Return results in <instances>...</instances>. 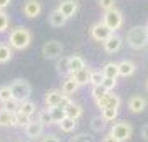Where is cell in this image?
Returning a JSON list of instances; mask_svg holds the SVG:
<instances>
[{
	"label": "cell",
	"mask_w": 148,
	"mask_h": 142,
	"mask_svg": "<svg viewBox=\"0 0 148 142\" xmlns=\"http://www.w3.org/2000/svg\"><path fill=\"white\" fill-rule=\"evenodd\" d=\"M8 43L13 50H25L32 43V33L25 26H18L15 30H12L10 37H8Z\"/></svg>",
	"instance_id": "1"
},
{
	"label": "cell",
	"mask_w": 148,
	"mask_h": 142,
	"mask_svg": "<svg viewBox=\"0 0 148 142\" xmlns=\"http://www.w3.org/2000/svg\"><path fill=\"white\" fill-rule=\"evenodd\" d=\"M127 43L128 46L133 50H140V48L148 45V30L147 26H133L127 33Z\"/></svg>",
	"instance_id": "2"
},
{
	"label": "cell",
	"mask_w": 148,
	"mask_h": 142,
	"mask_svg": "<svg viewBox=\"0 0 148 142\" xmlns=\"http://www.w3.org/2000/svg\"><path fill=\"white\" fill-rule=\"evenodd\" d=\"M8 86H10L13 99L20 101V103L27 101L30 98V94H32V86H30V83H28L27 79H15Z\"/></svg>",
	"instance_id": "3"
},
{
	"label": "cell",
	"mask_w": 148,
	"mask_h": 142,
	"mask_svg": "<svg viewBox=\"0 0 148 142\" xmlns=\"http://www.w3.org/2000/svg\"><path fill=\"white\" fill-rule=\"evenodd\" d=\"M132 126L125 121H119V122H114V126L110 127V136L114 139H117L119 142H125L132 137Z\"/></svg>",
	"instance_id": "4"
},
{
	"label": "cell",
	"mask_w": 148,
	"mask_h": 142,
	"mask_svg": "<svg viewBox=\"0 0 148 142\" xmlns=\"http://www.w3.org/2000/svg\"><path fill=\"white\" fill-rule=\"evenodd\" d=\"M102 21L110 28L112 32H115V30H119V28L122 26V23H123L122 12L117 10V8H112V10H109V12L104 13V20H102Z\"/></svg>",
	"instance_id": "5"
},
{
	"label": "cell",
	"mask_w": 148,
	"mask_h": 142,
	"mask_svg": "<svg viewBox=\"0 0 148 142\" xmlns=\"http://www.w3.org/2000/svg\"><path fill=\"white\" fill-rule=\"evenodd\" d=\"M112 35H114V32H112L104 21H97L90 28V37L94 38V40H97V42H106Z\"/></svg>",
	"instance_id": "6"
},
{
	"label": "cell",
	"mask_w": 148,
	"mask_h": 142,
	"mask_svg": "<svg viewBox=\"0 0 148 142\" xmlns=\"http://www.w3.org/2000/svg\"><path fill=\"white\" fill-rule=\"evenodd\" d=\"M63 55V45L56 40L46 42L43 45V56L46 60H58Z\"/></svg>",
	"instance_id": "7"
},
{
	"label": "cell",
	"mask_w": 148,
	"mask_h": 142,
	"mask_svg": "<svg viewBox=\"0 0 148 142\" xmlns=\"http://www.w3.org/2000/svg\"><path fill=\"white\" fill-rule=\"evenodd\" d=\"M120 98L117 94H114V93H107L102 99H99V101H95V104H97V107H101V111L102 109H119L120 107Z\"/></svg>",
	"instance_id": "8"
},
{
	"label": "cell",
	"mask_w": 148,
	"mask_h": 142,
	"mask_svg": "<svg viewBox=\"0 0 148 142\" xmlns=\"http://www.w3.org/2000/svg\"><path fill=\"white\" fill-rule=\"evenodd\" d=\"M58 10L61 12V15H64L66 18L74 17V13L77 12V2L76 0H61L58 5Z\"/></svg>",
	"instance_id": "9"
},
{
	"label": "cell",
	"mask_w": 148,
	"mask_h": 142,
	"mask_svg": "<svg viewBox=\"0 0 148 142\" xmlns=\"http://www.w3.org/2000/svg\"><path fill=\"white\" fill-rule=\"evenodd\" d=\"M23 13L28 18H36L41 13V3L38 0H27L25 5H23Z\"/></svg>",
	"instance_id": "10"
},
{
	"label": "cell",
	"mask_w": 148,
	"mask_h": 142,
	"mask_svg": "<svg viewBox=\"0 0 148 142\" xmlns=\"http://www.w3.org/2000/svg\"><path fill=\"white\" fill-rule=\"evenodd\" d=\"M64 96H66V94H63V91H58V89L48 91L46 96H45V104H46V107H54V106H59Z\"/></svg>",
	"instance_id": "11"
},
{
	"label": "cell",
	"mask_w": 148,
	"mask_h": 142,
	"mask_svg": "<svg viewBox=\"0 0 148 142\" xmlns=\"http://www.w3.org/2000/svg\"><path fill=\"white\" fill-rule=\"evenodd\" d=\"M147 107V99L143 98V96H132L130 101H128V109L132 111V112H142L143 109Z\"/></svg>",
	"instance_id": "12"
},
{
	"label": "cell",
	"mask_w": 148,
	"mask_h": 142,
	"mask_svg": "<svg viewBox=\"0 0 148 142\" xmlns=\"http://www.w3.org/2000/svg\"><path fill=\"white\" fill-rule=\"evenodd\" d=\"M43 127L45 126H43L40 121H32L27 127H25V134H27L30 139H36V137H40L43 134Z\"/></svg>",
	"instance_id": "13"
},
{
	"label": "cell",
	"mask_w": 148,
	"mask_h": 142,
	"mask_svg": "<svg viewBox=\"0 0 148 142\" xmlns=\"http://www.w3.org/2000/svg\"><path fill=\"white\" fill-rule=\"evenodd\" d=\"M122 48V38L119 35H112L109 40L104 42V50L107 53H117Z\"/></svg>",
	"instance_id": "14"
},
{
	"label": "cell",
	"mask_w": 148,
	"mask_h": 142,
	"mask_svg": "<svg viewBox=\"0 0 148 142\" xmlns=\"http://www.w3.org/2000/svg\"><path fill=\"white\" fill-rule=\"evenodd\" d=\"M135 69H137V66H135V63L133 61H130V60H123V61H120L119 63V76H132L133 73H135Z\"/></svg>",
	"instance_id": "15"
},
{
	"label": "cell",
	"mask_w": 148,
	"mask_h": 142,
	"mask_svg": "<svg viewBox=\"0 0 148 142\" xmlns=\"http://www.w3.org/2000/svg\"><path fill=\"white\" fill-rule=\"evenodd\" d=\"M71 78L79 84V86L81 84H87L89 79H90V69L86 66V68L79 69V71H76V73H71Z\"/></svg>",
	"instance_id": "16"
},
{
	"label": "cell",
	"mask_w": 148,
	"mask_h": 142,
	"mask_svg": "<svg viewBox=\"0 0 148 142\" xmlns=\"http://www.w3.org/2000/svg\"><path fill=\"white\" fill-rule=\"evenodd\" d=\"M0 126L2 127H12L15 124V114L8 112L7 109H0Z\"/></svg>",
	"instance_id": "17"
},
{
	"label": "cell",
	"mask_w": 148,
	"mask_h": 142,
	"mask_svg": "<svg viewBox=\"0 0 148 142\" xmlns=\"http://www.w3.org/2000/svg\"><path fill=\"white\" fill-rule=\"evenodd\" d=\"M66 20H68V18L64 15H61V12H59L58 8L49 13V25L54 26V28H61V26L66 23Z\"/></svg>",
	"instance_id": "18"
},
{
	"label": "cell",
	"mask_w": 148,
	"mask_h": 142,
	"mask_svg": "<svg viewBox=\"0 0 148 142\" xmlns=\"http://www.w3.org/2000/svg\"><path fill=\"white\" fill-rule=\"evenodd\" d=\"M64 111H66V117L74 119V121H77V119L82 116V107H81L79 104H74V103H71Z\"/></svg>",
	"instance_id": "19"
},
{
	"label": "cell",
	"mask_w": 148,
	"mask_h": 142,
	"mask_svg": "<svg viewBox=\"0 0 148 142\" xmlns=\"http://www.w3.org/2000/svg\"><path fill=\"white\" fill-rule=\"evenodd\" d=\"M82 68H86V61L81 56H77V55H73L69 58V71L71 73H76V71H79Z\"/></svg>",
	"instance_id": "20"
},
{
	"label": "cell",
	"mask_w": 148,
	"mask_h": 142,
	"mask_svg": "<svg viewBox=\"0 0 148 142\" xmlns=\"http://www.w3.org/2000/svg\"><path fill=\"white\" fill-rule=\"evenodd\" d=\"M77 88H79V84L76 83L73 78H68V79L63 83V86H61V91H63V94L71 96V94H74V93L77 91Z\"/></svg>",
	"instance_id": "21"
},
{
	"label": "cell",
	"mask_w": 148,
	"mask_h": 142,
	"mask_svg": "<svg viewBox=\"0 0 148 142\" xmlns=\"http://www.w3.org/2000/svg\"><path fill=\"white\" fill-rule=\"evenodd\" d=\"M49 114H51V117H53L54 124H59L61 121L66 119V111H64V107H59V106L49 107Z\"/></svg>",
	"instance_id": "22"
},
{
	"label": "cell",
	"mask_w": 148,
	"mask_h": 142,
	"mask_svg": "<svg viewBox=\"0 0 148 142\" xmlns=\"http://www.w3.org/2000/svg\"><path fill=\"white\" fill-rule=\"evenodd\" d=\"M56 71H58V74H61V76L71 74V71H69V58H66V56L58 58V63H56Z\"/></svg>",
	"instance_id": "23"
},
{
	"label": "cell",
	"mask_w": 148,
	"mask_h": 142,
	"mask_svg": "<svg viewBox=\"0 0 148 142\" xmlns=\"http://www.w3.org/2000/svg\"><path fill=\"white\" fill-rule=\"evenodd\" d=\"M102 73L106 78H114L117 79L119 76V63H107L104 68H102Z\"/></svg>",
	"instance_id": "24"
},
{
	"label": "cell",
	"mask_w": 148,
	"mask_h": 142,
	"mask_svg": "<svg viewBox=\"0 0 148 142\" xmlns=\"http://www.w3.org/2000/svg\"><path fill=\"white\" fill-rule=\"evenodd\" d=\"M20 112H23V114H27V116H32V114H35V111H36V104L33 103V101H23V103H20Z\"/></svg>",
	"instance_id": "25"
},
{
	"label": "cell",
	"mask_w": 148,
	"mask_h": 142,
	"mask_svg": "<svg viewBox=\"0 0 148 142\" xmlns=\"http://www.w3.org/2000/svg\"><path fill=\"white\" fill-rule=\"evenodd\" d=\"M59 126V129L63 132H74V129L77 127V122L74 121V119H69V117H66L64 121H61L58 124Z\"/></svg>",
	"instance_id": "26"
},
{
	"label": "cell",
	"mask_w": 148,
	"mask_h": 142,
	"mask_svg": "<svg viewBox=\"0 0 148 142\" xmlns=\"http://www.w3.org/2000/svg\"><path fill=\"white\" fill-rule=\"evenodd\" d=\"M30 122H32L30 116L23 114V112H20V111H16V112H15V124H16L18 127H23V129H25V127H27Z\"/></svg>",
	"instance_id": "27"
},
{
	"label": "cell",
	"mask_w": 148,
	"mask_h": 142,
	"mask_svg": "<svg viewBox=\"0 0 148 142\" xmlns=\"http://www.w3.org/2000/svg\"><path fill=\"white\" fill-rule=\"evenodd\" d=\"M117 116H119V109H102V111H101V117H102L106 122L115 121Z\"/></svg>",
	"instance_id": "28"
},
{
	"label": "cell",
	"mask_w": 148,
	"mask_h": 142,
	"mask_svg": "<svg viewBox=\"0 0 148 142\" xmlns=\"http://www.w3.org/2000/svg\"><path fill=\"white\" fill-rule=\"evenodd\" d=\"M12 60V46L0 45V63H7Z\"/></svg>",
	"instance_id": "29"
},
{
	"label": "cell",
	"mask_w": 148,
	"mask_h": 142,
	"mask_svg": "<svg viewBox=\"0 0 148 142\" xmlns=\"http://www.w3.org/2000/svg\"><path fill=\"white\" fill-rule=\"evenodd\" d=\"M109 91L102 86V84H99V86H92V91H90V94H92V98H94L95 101H99V99H102L104 96L107 94Z\"/></svg>",
	"instance_id": "30"
},
{
	"label": "cell",
	"mask_w": 148,
	"mask_h": 142,
	"mask_svg": "<svg viewBox=\"0 0 148 142\" xmlns=\"http://www.w3.org/2000/svg\"><path fill=\"white\" fill-rule=\"evenodd\" d=\"M38 121L41 122L43 126H51V124H54L53 117H51V114H49V109L41 111V112H40V116H38Z\"/></svg>",
	"instance_id": "31"
},
{
	"label": "cell",
	"mask_w": 148,
	"mask_h": 142,
	"mask_svg": "<svg viewBox=\"0 0 148 142\" xmlns=\"http://www.w3.org/2000/svg\"><path fill=\"white\" fill-rule=\"evenodd\" d=\"M106 124L107 122L102 119V117H94L92 121H90V127H92V131L94 132H101L106 129Z\"/></svg>",
	"instance_id": "32"
},
{
	"label": "cell",
	"mask_w": 148,
	"mask_h": 142,
	"mask_svg": "<svg viewBox=\"0 0 148 142\" xmlns=\"http://www.w3.org/2000/svg\"><path fill=\"white\" fill-rule=\"evenodd\" d=\"M104 73L102 71H90V79L89 83L92 84V86H99V84H102V81H104Z\"/></svg>",
	"instance_id": "33"
},
{
	"label": "cell",
	"mask_w": 148,
	"mask_h": 142,
	"mask_svg": "<svg viewBox=\"0 0 148 142\" xmlns=\"http://www.w3.org/2000/svg\"><path fill=\"white\" fill-rule=\"evenodd\" d=\"M69 142H94V136L82 132V134H76L74 137H71Z\"/></svg>",
	"instance_id": "34"
},
{
	"label": "cell",
	"mask_w": 148,
	"mask_h": 142,
	"mask_svg": "<svg viewBox=\"0 0 148 142\" xmlns=\"http://www.w3.org/2000/svg\"><path fill=\"white\" fill-rule=\"evenodd\" d=\"M3 109H7L8 112H13L15 114L16 111L20 109V101H16L12 98L10 101H7V103H3Z\"/></svg>",
	"instance_id": "35"
},
{
	"label": "cell",
	"mask_w": 148,
	"mask_h": 142,
	"mask_svg": "<svg viewBox=\"0 0 148 142\" xmlns=\"http://www.w3.org/2000/svg\"><path fill=\"white\" fill-rule=\"evenodd\" d=\"M13 96H12V91H10V86H2L0 88V103L3 104L7 101H10Z\"/></svg>",
	"instance_id": "36"
},
{
	"label": "cell",
	"mask_w": 148,
	"mask_h": 142,
	"mask_svg": "<svg viewBox=\"0 0 148 142\" xmlns=\"http://www.w3.org/2000/svg\"><path fill=\"white\" fill-rule=\"evenodd\" d=\"M8 28V15L3 10H0V33H3Z\"/></svg>",
	"instance_id": "37"
},
{
	"label": "cell",
	"mask_w": 148,
	"mask_h": 142,
	"mask_svg": "<svg viewBox=\"0 0 148 142\" xmlns=\"http://www.w3.org/2000/svg\"><path fill=\"white\" fill-rule=\"evenodd\" d=\"M99 5L104 12H109L112 8H115V0H99Z\"/></svg>",
	"instance_id": "38"
},
{
	"label": "cell",
	"mask_w": 148,
	"mask_h": 142,
	"mask_svg": "<svg viewBox=\"0 0 148 142\" xmlns=\"http://www.w3.org/2000/svg\"><path fill=\"white\" fill-rule=\"evenodd\" d=\"M102 86H104L107 91H112V89L117 86V79H114V78H104V81H102Z\"/></svg>",
	"instance_id": "39"
},
{
	"label": "cell",
	"mask_w": 148,
	"mask_h": 142,
	"mask_svg": "<svg viewBox=\"0 0 148 142\" xmlns=\"http://www.w3.org/2000/svg\"><path fill=\"white\" fill-rule=\"evenodd\" d=\"M41 142H61V141L56 136H53V134H48V136H45L41 139Z\"/></svg>",
	"instance_id": "40"
},
{
	"label": "cell",
	"mask_w": 148,
	"mask_h": 142,
	"mask_svg": "<svg viewBox=\"0 0 148 142\" xmlns=\"http://www.w3.org/2000/svg\"><path fill=\"white\" fill-rule=\"evenodd\" d=\"M142 137L148 142V124H145V126L142 127Z\"/></svg>",
	"instance_id": "41"
},
{
	"label": "cell",
	"mask_w": 148,
	"mask_h": 142,
	"mask_svg": "<svg viewBox=\"0 0 148 142\" xmlns=\"http://www.w3.org/2000/svg\"><path fill=\"white\" fill-rule=\"evenodd\" d=\"M10 2H12V0H0V10H3L5 7H8Z\"/></svg>",
	"instance_id": "42"
},
{
	"label": "cell",
	"mask_w": 148,
	"mask_h": 142,
	"mask_svg": "<svg viewBox=\"0 0 148 142\" xmlns=\"http://www.w3.org/2000/svg\"><path fill=\"white\" fill-rule=\"evenodd\" d=\"M102 142H119V141H117V139H114V137L109 134V136H106L104 139H102Z\"/></svg>",
	"instance_id": "43"
},
{
	"label": "cell",
	"mask_w": 148,
	"mask_h": 142,
	"mask_svg": "<svg viewBox=\"0 0 148 142\" xmlns=\"http://www.w3.org/2000/svg\"><path fill=\"white\" fill-rule=\"evenodd\" d=\"M145 88H147V91H148V81H147V84H145Z\"/></svg>",
	"instance_id": "44"
},
{
	"label": "cell",
	"mask_w": 148,
	"mask_h": 142,
	"mask_svg": "<svg viewBox=\"0 0 148 142\" xmlns=\"http://www.w3.org/2000/svg\"><path fill=\"white\" fill-rule=\"evenodd\" d=\"M147 30H148V23H147Z\"/></svg>",
	"instance_id": "45"
}]
</instances>
